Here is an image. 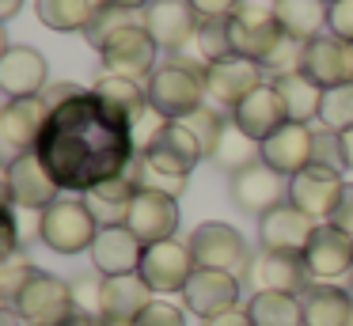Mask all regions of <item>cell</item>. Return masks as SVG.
Returning a JSON list of instances; mask_svg holds the SVG:
<instances>
[{
	"label": "cell",
	"instance_id": "1",
	"mask_svg": "<svg viewBox=\"0 0 353 326\" xmlns=\"http://www.w3.org/2000/svg\"><path fill=\"white\" fill-rule=\"evenodd\" d=\"M34 152L57 186L72 194H88L99 182L118 179L137 159L130 121L110 110L95 91L54 106Z\"/></svg>",
	"mask_w": 353,
	"mask_h": 326
},
{
	"label": "cell",
	"instance_id": "2",
	"mask_svg": "<svg viewBox=\"0 0 353 326\" xmlns=\"http://www.w3.org/2000/svg\"><path fill=\"white\" fill-rule=\"evenodd\" d=\"M148 103L171 121H183L186 114H194L198 106L209 103L205 91V65L186 53H168V61L156 65V72L145 80Z\"/></svg>",
	"mask_w": 353,
	"mask_h": 326
},
{
	"label": "cell",
	"instance_id": "3",
	"mask_svg": "<svg viewBox=\"0 0 353 326\" xmlns=\"http://www.w3.org/2000/svg\"><path fill=\"white\" fill-rule=\"evenodd\" d=\"M95 235H99V220L88 209V201L77 197H57L50 209L39 212V239L46 243L54 254H80L92 250Z\"/></svg>",
	"mask_w": 353,
	"mask_h": 326
},
{
	"label": "cell",
	"instance_id": "4",
	"mask_svg": "<svg viewBox=\"0 0 353 326\" xmlns=\"http://www.w3.org/2000/svg\"><path fill=\"white\" fill-rule=\"evenodd\" d=\"M228 34H232V53L266 65V57L285 38L281 23L274 15V0H243L239 12L228 19Z\"/></svg>",
	"mask_w": 353,
	"mask_h": 326
},
{
	"label": "cell",
	"instance_id": "5",
	"mask_svg": "<svg viewBox=\"0 0 353 326\" xmlns=\"http://www.w3.org/2000/svg\"><path fill=\"white\" fill-rule=\"evenodd\" d=\"M190 250H194V262L198 269H224V273H251V250H247V239L236 232L232 224L224 220H205L190 232Z\"/></svg>",
	"mask_w": 353,
	"mask_h": 326
},
{
	"label": "cell",
	"instance_id": "6",
	"mask_svg": "<svg viewBox=\"0 0 353 326\" xmlns=\"http://www.w3.org/2000/svg\"><path fill=\"white\" fill-rule=\"evenodd\" d=\"M16 311L27 326H65L77 315V300H72V285L54 273H34L31 285L19 292Z\"/></svg>",
	"mask_w": 353,
	"mask_h": 326
},
{
	"label": "cell",
	"instance_id": "7",
	"mask_svg": "<svg viewBox=\"0 0 353 326\" xmlns=\"http://www.w3.org/2000/svg\"><path fill=\"white\" fill-rule=\"evenodd\" d=\"M61 197V186L54 182V174L46 171V163L39 159V152H19L12 156V163L4 167V201H12L16 209H50Z\"/></svg>",
	"mask_w": 353,
	"mask_h": 326
},
{
	"label": "cell",
	"instance_id": "8",
	"mask_svg": "<svg viewBox=\"0 0 353 326\" xmlns=\"http://www.w3.org/2000/svg\"><path fill=\"white\" fill-rule=\"evenodd\" d=\"M342 194H345V179H342L338 167L312 163V167H304L300 174L289 179V201L296 205V209H304L312 220H319V224H330Z\"/></svg>",
	"mask_w": 353,
	"mask_h": 326
},
{
	"label": "cell",
	"instance_id": "9",
	"mask_svg": "<svg viewBox=\"0 0 353 326\" xmlns=\"http://www.w3.org/2000/svg\"><path fill=\"white\" fill-rule=\"evenodd\" d=\"M156 53L160 45L152 42V34L145 30V23H130L122 27L107 45L99 50L103 57V68L110 76H130V80H141V76H152L156 72Z\"/></svg>",
	"mask_w": 353,
	"mask_h": 326
},
{
	"label": "cell",
	"instance_id": "10",
	"mask_svg": "<svg viewBox=\"0 0 353 326\" xmlns=\"http://www.w3.org/2000/svg\"><path fill=\"white\" fill-rule=\"evenodd\" d=\"M262 76H266V68L251 57H239V53H232V57H224V61H213V65H205L209 103L236 110L247 95H254V91L266 83Z\"/></svg>",
	"mask_w": 353,
	"mask_h": 326
},
{
	"label": "cell",
	"instance_id": "11",
	"mask_svg": "<svg viewBox=\"0 0 353 326\" xmlns=\"http://www.w3.org/2000/svg\"><path fill=\"white\" fill-rule=\"evenodd\" d=\"M198 262H194V250L190 243H179V239H163L145 247V258H141V277L152 292H183L186 281L194 277Z\"/></svg>",
	"mask_w": 353,
	"mask_h": 326
},
{
	"label": "cell",
	"instance_id": "12",
	"mask_svg": "<svg viewBox=\"0 0 353 326\" xmlns=\"http://www.w3.org/2000/svg\"><path fill=\"white\" fill-rule=\"evenodd\" d=\"M315 227H319V220H312L292 201H281L266 216H259V243H262V250H274V254H300L304 258Z\"/></svg>",
	"mask_w": 353,
	"mask_h": 326
},
{
	"label": "cell",
	"instance_id": "13",
	"mask_svg": "<svg viewBox=\"0 0 353 326\" xmlns=\"http://www.w3.org/2000/svg\"><path fill=\"white\" fill-rule=\"evenodd\" d=\"M141 23L152 34V42L168 53H179L186 45H194L198 34V12L190 8V0H148V8L141 12Z\"/></svg>",
	"mask_w": 353,
	"mask_h": 326
},
{
	"label": "cell",
	"instance_id": "14",
	"mask_svg": "<svg viewBox=\"0 0 353 326\" xmlns=\"http://www.w3.org/2000/svg\"><path fill=\"white\" fill-rule=\"evenodd\" d=\"M304 265L312 273V281H319V285H334L338 277H350L353 273V235L334 224H319L304 250Z\"/></svg>",
	"mask_w": 353,
	"mask_h": 326
},
{
	"label": "cell",
	"instance_id": "15",
	"mask_svg": "<svg viewBox=\"0 0 353 326\" xmlns=\"http://www.w3.org/2000/svg\"><path fill=\"white\" fill-rule=\"evenodd\" d=\"M141 159H145L148 167H156V171H163V174L190 179V171L205 159V148H201L198 136H194L183 121H168V129L141 152Z\"/></svg>",
	"mask_w": 353,
	"mask_h": 326
},
{
	"label": "cell",
	"instance_id": "16",
	"mask_svg": "<svg viewBox=\"0 0 353 326\" xmlns=\"http://www.w3.org/2000/svg\"><path fill=\"white\" fill-rule=\"evenodd\" d=\"M228 190H232V201H236V209L254 212V216H266V212L274 209V205L289 201V186H285V174H277L274 167L262 163V159L232 174Z\"/></svg>",
	"mask_w": 353,
	"mask_h": 326
},
{
	"label": "cell",
	"instance_id": "17",
	"mask_svg": "<svg viewBox=\"0 0 353 326\" xmlns=\"http://www.w3.org/2000/svg\"><path fill=\"white\" fill-rule=\"evenodd\" d=\"M125 227L137 235L145 247L163 239H175L179 227V197L171 194H156V190H137L130 212H125Z\"/></svg>",
	"mask_w": 353,
	"mask_h": 326
},
{
	"label": "cell",
	"instance_id": "18",
	"mask_svg": "<svg viewBox=\"0 0 353 326\" xmlns=\"http://www.w3.org/2000/svg\"><path fill=\"white\" fill-rule=\"evenodd\" d=\"M262 163H270L285 179L312 167L315 163V129L304 125V121H285L274 136L262 141Z\"/></svg>",
	"mask_w": 353,
	"mask_h": 326
},
{
	"label": "cell",
	"instance_id": "19",
	"mask_svg": "<svg viewBox=\"0 0 353 326\" xmlns=\"http://www.w3.org/2000/svg\"><path fill=\"white\" fill-rule=\"evenodd\" d=\"M50 121V103L42 95H27V99H8L0 110V141L12 152H34L39 136Z\"/></svg>",
	"mask_w": 353,
	"mask_h": 326
},
{
	"label": "cell",
	"instance_id": "20",
	"mask_svg": "<svg viewBox=\"0 0 353 326\" xmlns=\"http://www.w3.org/2000/svg\"><path fill=\"white\" fill-rule=\"evenodd\" d=\"M183 303L186 311L201 315V323L213 315L239 307V277L224 269H194V277L183 288Z\"/></svg>",
	"mask_w": 353,
	"mask_h": 326
},
{
	"label": "cell",
	"instance_id": "21",
	"mask_svg": "<svg viewBox=\"0 0 353 326\" xmlns=\"http://www.w3.org/2000/svg\"><path fill=\"white\" fill-rule=\"evenodd\" d=\"M50 83V68L34 45H4L0 53V88L8 99L42 95Z\"/></svg>",
	"mask_w": 353,
	"mask_h": 326
},
{
	"label": "cell",
	"instance_id": "22",
	"mask_svg": "<svg viewBox=\"0 0 353 326\" xmlns=\"http://www.w3.org/2000/svg\"><path fill=\"white\" fill-rule=\"evenodd\" d=\"M152 288L141 273H122V277H103V307L99 315L110 326H133L148 307H152Z\"/></svg>",
	"mask_w": 353,
	"mask_h": 326
},
{
	"label": "cell",
	"instance_id": "23",
	"mask_svg": "<svg viewBox=\"0 0 353 326\" xmlns=\"http://www.w3.org/2000/svg\"><path fill=\"white\" fill-rule=\"evenodd\" d=\"M141 258H145V243L130 232L125 224L118 227H99L92 243V265L99 277H122V273H137Z\"/></svg>",
	"mask_w": 353,
	"mask_h": 326
},
{
	"label": "cell",
	"instance_id": "24",
	"mask_svg": "<svg viewBox=\"0 0 353 326\" xmlns=\"http://www.w3.org/2000/svg\"><path fill=\"white\" fill-rule=\"evenodd\" d=\"M300 72L312 76L323 91L338 88V83H350L353 80L350 42L334 38L330 30H327V34H319V38H312V42L304 45V65H300Z\"/></svg>",
	"mask_w": 353,
	"mask_h": 326
},
{
	"label": "cell",
	"instance_id": "25",
	"mask_svg": "<svg viewBox=\"0 0 353 326\" xmlns=\"http://www.w3.org/2000/svg\"><path fill=\"white\" fill-rule=\"evenodd\" d=\"M251 285L254 292H289V296H300L312 281L304 258L300 254H274V250H259L251 262Z\"/></svg>",
	"mask_w": 353,
	"mask_h": 326
},
{
	"label": "cell",
	"instance_id": "26",
	"mask_svg": "<svg viewBox=\"0 0 353 326\" xmlns=\"http://www.w3.org/2000/svg\"><path fill=\"white\" fill-rule=\"evenodd\" d=\"M232 121H236L251 141L262 144L266 136H274L277 129L289 121V110H285V103H281V95H277L274 83H262L254 95H247L243 103L232 110Z\"/></svg>",
	"mask_w": 353,
	"mask_h": 326
},
{
	"label": "cell",
	"instance_id": "27",
	"mask_svg": "<svg viewBox=\"0 0 353 326\" xmlns=\"http://www.w3.org/2000/svg\"><path fill=\"white\" fill-rule=\"evenodd\" d=\"M304 326H353V292L338 285H307L300 292Z\"/></svg>",
	"mask_w": 353,
	"mask_h": 326
},
{
	"label": "cell",
	"instance_id": "28",
	"mask_svg": "<svg viewBox=\"0 0 353 326\" xmlns=\"http://www.w3.org/2000/svg\"><path fill=\"white\" fill-rule=\"evenodd\" d=\"M274 15L285 34L296 38V42H312V38L330 30L327 0H274Z\"/></svg>",
	"mask_w": 353,
	"mask_h": 326
},
{
	"label": "cell",
	"instance_id": "29",
	"mask_svg": "<svg viewBox=\"0 0 353 326\" xmlns=\"http://www.w3.org/2000/svg\"><path fill=\"white\" fill-rule=\"evenodd\" d=\"M133 197H137V182L125 171V174H118V179H107L95 190H88L84 201H88V209L95 212L99 227H118V224H125V212H130Z\"/></svg>",
	"mask_w": 353,
	"mask_h": 326
},
{
	"label": "cell",
	"instance_id": "30",
	"mask_svg": "<svg viewBox=\"0 0 353 326\" xmlns=\"http://www.w3.org/2000/svg\"><path fill=\"white\" fill-rule=\"evenodd\" d=\"M103 0H34V15L42 27L57 30V34H84L88 23L95 19Z\"/></svg>",
	"mask_w": 353,
	"mask_h": 326
},
{
	"label": "cell",
	"instance_id": "31",
	"mask_svg": "<svg viewBox=\"0 0 353 326\" xmlns=\"http://www.w3.org/2000/svg\"><path fill=\"white\" fill-rule=\"evenodd\" d=\"M281 95L285 110H289V121H304L312 125V118H319V106H323V88L304 72H289V76H277L270 80Z\"/></svg>",
	"mask_w": 353,
	"mask_h": 326
},
{
	"label": "cell",
	"instance_id": "32",
	"mask_svg": "<svg viewBox=\"0 0 353 326\" xmlns=\"http://www.w3.org/2000/svg\"><path fill=\"white\" fill-rule=\"evenodd\" d=\"M92 91L110 106V110L122 114L125 121H133V118H137V114L148 106V88H145L141 80H130V76H110V72H103L99 80L92 83Z\"/></svg>",
	"mask_w": 353,
	"mask_h": 326
},
{
	"label": "cell",
	"instance_id": "33",
	"mask_svg": "<svg viewBox=\"0 0 353 326\" xmlns=\"http://www.w3.org/2000/svg\"><path fill=\"white\" fill-rule=\"evenodd\" d=\"M247 311L254 326H304V303L289 292H254Z\"/></svg>",
	"mask_w": 353,
	"mask_h": 326
},
{
	"label": "cell",
	"instance_id": "34",
	"mask_svg": "<svg viewBox=\"0 0 353 326\" xmlns=\"http://www.w3.org/2000/svg\"><path fill=\"white\" fill-rule=\"evenodd\" d=\"M209 159H213L221 171L236 174V171H243V167L259 163V159H262V144L251 141V136H247L243 129L228 118V125H224V133H221V141H216V148H213V156H209Z\"/></svg>",
	"mask_w": 353,
	"mask_h": 326
},
{
	"label": "cell",
	"instance_id": "35",
	"mask_svg": "<svg viewBox=\"0 0 353 326\" xmlns=\"http://www.w3.org/2000/svg\"><path fill=\"white\" fill-rule=\"evenodd\" d=\"M194 53L201 65L232 57V34H228V19H201L198 34H194Z\"/></svg>",
	"mask_w": 353,
	"mask_h": 326
},
{
	"label": "cell",
	"instance_id": "36",
	"mask_svg": "<svg viewBox=\"0 0 353 326\" xmlns=\"http://www.w3.org/2000/svg\"><path fill=\"white\" fill-rule=\"evenodd\" d=\"M319 121H323V129H334V133H345V129H353V80L323 91Z\"/></svg>",
	"mask_w": 353,
	"mask_h": 326
},
{
	"label": "cell",
	"instance_id": "37",
	"mask_svg": "<svg viewBox=\"0 0 353 326\" xmlns=\"http://www.w3.org/2000/svg\"><path fill=\"white\" fill-rule=\"evenodd\" d=\"M130 23H137V15L125 12V8H114V4H107V0H103L99 12H95V19L88 23L84 38H88V45H92V50L99 53L103 45H107V42H110V38H114L122 27H130Z\"/></svg>",
	"mask_w": 353,
	"mask_h": 326
},
{
	"label": "cell",
	"instance_id": "38",
	"mask_svg": "<svg viewBox=\"0 0 353 326\" xmlns=\"http://www.w3.org/2000/svg\"><path fill=\"white\" fill-rule=\"evenodd\" d=\"M34 273H39V269L31 265V258H27L23 250H16V254H4V262H0V300L8 303V307H16L19 292L31 285Z\"/></svg>",
	"mask_w": 353,
	"mask_h": 326
},
{
	"label": "cell",
	"instance_id": "39",
	"mask_svg": "<svg viewBox=\"0 0 353 326\" xmlns=\"http://www.w3.org/2000/svg\"><path fill=\"white\" fill-rule=\"evenodd\" d=\"M183 125L190 129L194 136H198V144L205 148V156H213V148H216V141H221V133H224V125H228V118H224V114L216 110L213 103H205V106H198L194 114H186Z\"/></svg>",
	"mask_w": 353,
	"mask_h": 326
},
{
	"label": "cell",
	"instance_id": "40",
	"mask_svg": "<svg viewBox=\"0 0 353 326\" xmlns=\"http://www.w3.org/2000/svg\"><path fill=\"white\" fill-rule=\"evenodd\" d=\"M168 121H171V118H163V114L156 110L152 103H148L145 110H141L137 118L130 121V129H133V144H137V156H141V152H145L148 144L156 141V136L163 133V129H168Z\"/></svg>",
	"mask_w": 353,
	"mask_h": 326
},
{
	"label": "cell",
	"instance_id": "41",
	"mask_svg": "<svg viewBox=\"0 0 353 326\" xmlns=\"http://www.w3.org/2000/svg\"><path fill=\"white\" fill-rule=\"evenodd\" d=\"M315 163L342 171V136L334 129H315Z\"/></svg>",
	"mask_w": 353,
	"mask_h": 326
},
{
	"label": "cell",
	"instance_id": "42",
	"mask_svg": "<svg viewBox=\"0 0 353 326\" xmlns=\"http://www.w3.org/2000/svg\"><path fill=\"white\" fill-rule=\"evenodd\" d=\"M133 326H186V315H183V307H175V303H160V300H156Z\"/></svg>",
	"mask_w": 353,
	"mask_h": 326
},
{
	"label": "cell",
	"instance_id": "43",
	"mask_svg": "<svg viewBox=\"0 0 353 326\" xmlns=\"http://www.w3.org/2000/svg\"><path fill=\"white\" fill-rule=\"evenodd\" d=\"M330 34L353 42V0H334L330 4Z\"/></svg>",
	"mask_w": 353,
	"mask_h": 326
},
{
	"label": "cell",
	"instance_id": "44",
	"mask_svg": "<svg viewBox=\"0 0 353 326\" xmlns=\"http://www.w3.org/2000/svg\"><path fill=\"white\" fill-rule=\"evenodd\" d=\"M243 0H190V8L198 12V19H232L239 12Z\"/></svg>",
	"mask_w": 353,
	"mask_h": 326
},
{
	"label": "cell",
	"instance_id": "45",
	"mask_svg": "<svg viewBox=\"0 0 353 326\" xmlns=\"http://www.w3.org/2000/svg\"><path fill=\"white\" fill-rule=\"evenodd\" d=\"M88 88H80V83H46V91H42V99H46L50 103V110H54V106H61V103H69V99H77V95H84Z\"/></svg>",
	"mask_w": 353,
	"mask_h": 326
},
{
	"label": "cell",
	"instance_id": "46",
	"mask_svg": "<svg viewBox=\"0 0 353 326\" xmlns=\"http://www.w3.org/2000/svg\"><path fill=\"white\" fill-rule=\"evenodd\" d=\"M330 224L353 235V186H345V194H342V201H338V209H334V216H330Z\"/></svg>",
	"mask_w": 353,
	"mask_h": 326
},
{
	"label": "cell",
	"instance_id": "47",
	"mask_svg": "<svg viewBox=\"0 0 353 326\" xmlns=\"http://www.w3.org/2000/svg\"><path fill=\"white\" fill-rule=\"evenodd\" d=\"M201 326H254V323H251V311L247 307H232V311H224V315L205 318Z\"/></svg>",
	"mask_w": 353,
	"mask_h": 326
},
{
	"label": "cell",
	"instance_id": "48",
	"mask_svg": "<svg viewBox=\"0 0 353 326\" xmlns=\"http://www.w3.org/2000/svg\"><path fill=\"white\" fill-rule=\"evenodd\" d=\"M338 136H342V167L353 171V129H345V133H338Z\"/></svg>",
	"mask_w": 353,
	"mask_h": 326
},
{
	"label": "cell",
	"instance_id": "49",
	"mask_svg": "<svg viewBox=\"0 0 353 326\" xmlns=\"http://www.w3.org/2000/svg\"><path fill=\"white\" fill-rule=\"evenodd\" d=\"M65 326H107V318H103V315H84V311H77V315H72Z\"/></svg>",
	"mask_w": 353,
	"mask_h": 326
},
{
	"label": "cell",
	"instance_id": "50",
	"mask_svg": "<svg viewBox=\"0 0 353 326\" xmlns=\"http://www.w3.org/2000/svg\"><path fill=\"white\" fill-rule=\"evenodd\" d=\"M0 326H27V323L19 318L16 307H4V311H0Z\"/></svg>",
	"mask_w": 353,
	"mask_h": 326
},
{
	"label": "cell",
	"instance_id": "51",
	"mask_svg": "<svg viewBox=\"0 0 353 326\" xmlns=\"http://www.w3.org/2000/svg\"><path fill=\"white\" fill-rule=\"evenodd\" d=\"M107 4L125 8V12H145V8H148V0H107Z\"/></svg>",
	"mask_w": 353,
	"mask_h": 326
},
{
	"label": "cell",
	"instance_id": "52",
	"mask_svg": "<svg viewBox=\"0 0 353 326\" xmlns=\"http://www.w3.org/2000/svg\"><path fill=\"white\" fill-rule=\"evenodd\" d=\"M19 8H23V0H0V19H12Z\"/></svg>",
	"mask_w": 353,
	"mask_h": 326
},
{
	"label": "cell",
	"instance_id": "53",
	"mask_svg": "<svg viewBox=\"0 0 353 326\" xmlns=\"http://www.w3.org/2000/svg\"><path fill=\"white\" fill-rule=\"evenodd\" d=\"M350 57H353V42H350Z\"/></svg>",
	"mask_w": 353,
	"mask_h": 326
},
{
	"label": "cell",
	"instance_id": "54",
	"mask_svg": "<svg viewBox=\"0 0 353 326\" xmlns=\"http://www.w3.org/2000/svg\"><path fill=\"white\" fill-rule=\"evenodd\" d=\"M350 288H353V273H350Z\"/></svg>",
	"mask_w": 353,
	"mask_h": 326
},
{
	"label": "cell",
	"instance_id": "55",
	"mask_svg": "<svg viewBox=\"0 0 353 326\" xmlns=\"http://www.w3.org/2000/svg\"><path fill=\"white\" fill-rule=\"evenodd\" d=\"M327 4H334V0H327Z\"/></svg>",
	"mask_w": 353,
	"mask_h": 326
}]
</instances>
